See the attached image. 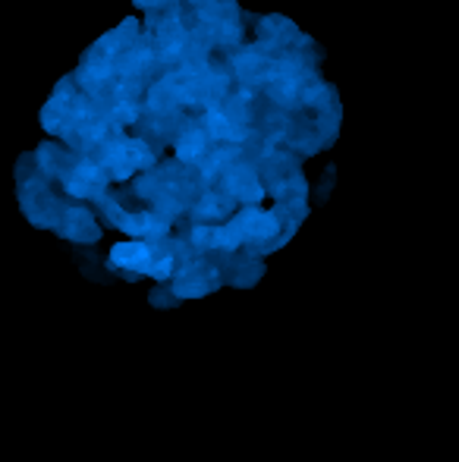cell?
I'll return each mask as SVG.
<instances>
[{
    "mask_svg": "<svg viewBox=\"0 0 459 462\" xmlns=\"http://www.w3.org/2000/svg\"><path fill=\"white\" fill-rule=\"evenodd\" d=\"M111 268H123L133 277L148 274L151 277L154 262H158V249L151 243H139V239H129V243H116L111 249Z\"/></svg>",
    "mask_w": 459,
    "mask_h": 462,
    "instance_id": "obj_1",
    "label": "cell"
},
{
    "mask_svg": "<svg viewBox=\"0 0 459 462\" xmlns=\"http://www.w3.org/2000/svg\"><path fill=\"white\" fill-rule=\"evenodd\" d=\"M60 233L67 239H73V243H95V239L101 236V226H98V220L92 217V211L73 208V211L67 214V224H60Z\"/></svg>",
    "mask_w": 459,
    "mask_h": 462,
    "instance_id": "obj_2",
    "label": "cell"
},
{
    "mask_svg": "<svg viewBox=\"0 0 459 462\" xmlns=\"http://www.w3.org/2000/svg\"><path fill=\"white\" fill-rule=\"evenodd\" d=\"M230 195L239 201H258L264 195L262 183H258V177L252 171H236L230 177Z\"/></svg>",
    "mask_w": 459,
    "mask_h": 462,
    "instance_id": "obj_3",
    "label": "cell"
},
{
    "mask_svg": "<svg viewBox=\"0 0 459 462\" xmlns=\"http://www.w3.org/2000/svg\"><path fill=\"white\" fill-rule=\"evenodd\" d=\"M202 152H205V139H202V135H198V133L183 135V139H179V145H177L179 161H196Z\"/></svg>",
    "mask_w": 459,
    "mask_h": 462,
    "instance_id": "obj_4",
    "label": "cell"
}]
</instances>
